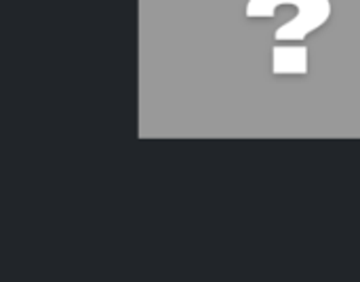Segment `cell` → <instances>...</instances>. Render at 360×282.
Here are the masks:
<instances>
[{"label": "cell", "mask_w": 360, "mask_h": 282, "mask_svg": "<svg viewBox=\"0 0 360 282\" xmlns=\"http://www.w3.org/2000/svg\"><path fill=\"white\" fill-rule=\"evenodd\" d=\"M306 53H308V51H306L304 46H302V49H289V55H291V57H287L285 49H274V55H276L274 70H276V74H278V72H295V70H300V74H304L306 68L297 65V61H300V63H306Z\"/></svg>", "instance_id": "obj_1"}]
</instances>
